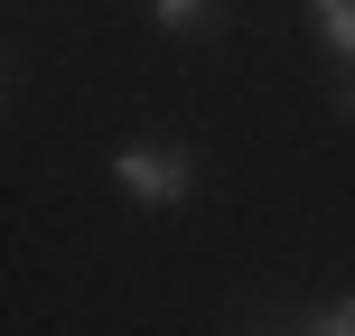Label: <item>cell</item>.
Returning <instances> with one entry per match:
<instances>
[{"label": "cell", "instance_id": "6da1fadb", "mask_svg": "<svg viewBox=\"0 0 355 336\" xmlns=\"http://www.w3.org/2000/svg\"><path fill=\"white\" fill-rule=\"evenodd\" d=\"M112 177H122V196H141V206H178V196L196 187V159L187 150H159V141H131L122 159H112Z\"/></svg>", "mask_w": 355, "mask_h": 336}, {"label": "cell", "instance_id": "7a4b0ae2", "mask_svg": "<svg viewBox=\"0 0 355 336\" xmlns=\"http://www.w3.org/2000/svg\"><path fill=\"white\" fill-rule=\"evenodd\" d=\"M225 19V0H159V28L168 37H196V28H215Z\"/></svg>", "mask_w": 355, "mask_h": 336}, {"label": "cell", "instance_id": "3957f363", "mask_svg": "<svg viewBox=\"0 0 355 336\" xmlns=\"http://www.w3.org/2000/svg\"><path fill=\"white\" fill-rule=\"evenodd\" d=\"M309 10H318V37L355 66V0H309Z\"/></svg>", "mask_w": 355, "mask_h": 336}, {"label": "cell", "instance_id": "277c9868", "mask_svg": "<svg viewBox=\"0 0 355 336\" xmlns=\"http://www.w3.org/2000/svg\"><path fill=\"white\" fill-rule=\"evenodd\" d=\"M318 336H355V299H337V308H318V318H309Z\"/></svg>", "mask_w": 355, "mask_h": 336}]
</instances>
